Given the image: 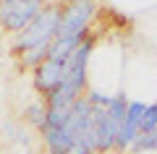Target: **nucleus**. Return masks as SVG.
I'll return each mask as SVG.
<instances>
[{"label": "nucleus", "instance_id": "f257e3e1", "mask_svg": "<svg viewBox=\"0 0 157 154\" xmlns=\"http://www.w3.org/2000/svg\"><path fill=\"white\" fill-rule=\"evenodd\" d=\"M94 16H97V3L94 0H68L66 6H63L60 32H58V39L52 42L50 52L71 58V52L86 39V32H89Z\"/></svg>", "mask_w": 157, "mask_h": 154}, {"label": "nucleus", "instance_id": "f03ea898", "mask_svg": "<svg viewBox=\"0 0 157 154\" xmlns=\"http://www.w3.org/2000/svg\"><path fill=\"white\" fill-rule=\"evenodd\" d=\"M92 50H94V39L86 37L84 42L71 52V58H68V63H66V71H63L60 86L45 99L47 107H71L76 99L84 97V89H86V68H89Z\"/></svg>", "mask_w": 157, "mask_h": 154}, {"label": "nucleus", "instance_id": "7ed1b4c3", "mask_svg": "<svg viewBox=\"0 0 157 154\" xmlns=\"http://www.w3.org/2000/svg\"><path fill=\"white\" fill-rule=\"evenodd\" d=\"M68 126H71V154H100V149H97V107H92L86 97L76 99L71 105Z\"/></svg>", "mask_w": 157, "mask_h": 154}, {"label": "nucleus", "instance_id": "20e7f679", "mask_svg": "<svg viewBox=\"0 0 157 154\" xmlns=\"http://www.w3.org/2000/svg\"><path fill=\"white\" fill-rule=\"evenodd\" d=\"M60 21H63V6H47L21 34H16V42H13L16 50L26 52L39 44H52L60 32Z\"/></svg>", "mask_w": 157, "mask_h": 154}, {"label": "nucleus", "instance_id": "39448f33", "mask_svg": "<svg viewBox=\"0 0 157 154\" xmlns=\"http://www.w3.org/2000/svg\"><path fill=\"white\" fill-rule=\"evenodd\" d=\"M126 112H128L126 94H115L107 110H97V149H100V154L118 149V136H121Z\"/></svg>", "mask_w": 157, "mask_h": 154}, {"label": "nucleus", "instance_id": "423d86ee", "mask_svg": "<svg viewBox=\"0 0 157 154\" xmlns=\"http://www.w3.org/2000/svg\"><path fill=\"white\" fill-rule=\"evenodd\" d=\"M45 8V0H0V26L21 34Z\"/></svg>", "mask_w": 157, "mask_h": 154}, {"label": "nucleus", "instance_id": "0eeeda50", "mask_svg": "<svg viewBox=\"0 0 157 154\" xmlns=\"http://www.w3.org/2000/svg\"><path fill=\"white\" fill-rule=\"evenodd\" d=\"M66 63H68V58L52 55V52H50V55H47V60L42 63L37 71H34V86H37V92L45 94V99L50 97L58 86H60L63 71H66Z\"/></svg>", "mask_w": 157, "mask_h": 154}, {"label": "nucleus", "instance_id": "6e6552de", "mask_svg": "<svg viewBox=\"0 0 157 154\" xmlns=\"http://www.w3.org/2000/svg\"><path fill=\"white\" fill-rule=\"evenodd\" d=\"M144 102H128V112H126V120L121 126V136H118V152H126L131 149L141 136V120H144Z\"/></svg>", "mask_w": 157, "mask_h": 154}, {"label": "nucleus", "instance_id": "1a4fd4ad", "mask_svg": "<svg viewBox=\"0 0 157 154\" xmlns=\"http://www.w3.org/2000/svg\"><path fill=\"white\" fill-rule=\"evenodd\" d=\"M26 118L29 123H32L34 128H39V131H42V128H45V123H47V102L45 105H42V102H34V105H29L26 107Z\"/></svg>", "mask_w": 157, "mask_h": 154}, {"label": "nucleus", "instance_id": "9d476101", "mask_svg": "<svg viewBox=\"0 0 157 154\" xmlns=\"http://www.w3.org/2000/svg\"><path fill=\"white\" fill-rule=\"evenodd\" d=\"M128 152H134V154H141V152H157V131H152V133H141L139 141H136L134 146L128 149Z\"/></svg>", "mask_w": 157, "mask_h": 154}, {"label": "nucleus", "instance_id": "9b49d317", "mask_svg": "<svg viewBox=\"0 0 157 154\" xmlns=\"http://www.w3.org/2000/svg\"><path fill=\"white\" fill-rule=\"evenodd\" d=\"M84 97L89 99V105H92V107H97V110H107V107L113 105V99H115V97H110V94L100 92V89H89Z\"/></svg>", "mask_w": 157, "mask_h": 154}, {"label": "nucleus", "instance_id": "f8f14e48", "mask_svg": "<svg viewBox=\"0 0 157 154\" xmlns=\"http://www.w3.org/2000/svg\"><path fill=\"white\" fill-rule=\"evenodd\" d=\"M152 131H157V102L147 105L144 120H141V133H152Z\"/></svg>", "mask_w": 157, "mask_h": 154}]
</instances>
